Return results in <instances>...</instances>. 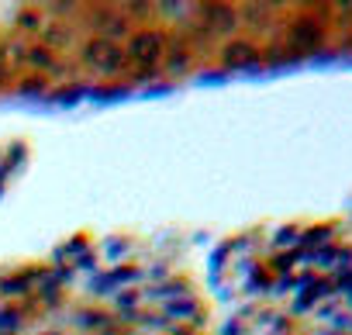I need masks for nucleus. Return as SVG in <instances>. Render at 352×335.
<instances>
[{"label":"nucleus","instance_id":"7ed1b4c3","mask_svg":"<svg viewBox=\"0 0 352 335\" xmlns=\"http://www.w3.org/2000/svg\"><path fill=\"white\" fill-rule=\"evenodd\" d=\"M249 59H252V49L242 45V42H235V45L225 49V63H228V66H235V63H249Z\"/></svg>","mask_w":352,"mask_h":335},{"label":"nucleus","instance_id":"f257e3e1","mask_svg":"<svg viewBox=\"0 0 352 335\" xmlns=\"http://www.w3.org/2000/svg\"><path fill=\"white\" fill-rule=\"evenodd\" d=\"M83 59H87L97 73H118V69L124 66V52H121V45H114L111 39L90 42V45L83 49Z\"/></svg>","mask_w":352,"mask_h":335},{"label":"nucleus","instance_id":"f03ea898","mask_svg":"<svg viewBox=\"0 0 352 335\" xmlns=\"http://www.w3.org/2000/svg\"><path fill=\"white\" fill-rule=\"evenodd\" d=\"M162 49H166V42H162L159 32H142V35L131 39L128 59H131L135 66H142V69H152V66L162 59Z\"/></svg>","mask_w":352,"mask_h":335}]
</instances>
